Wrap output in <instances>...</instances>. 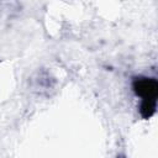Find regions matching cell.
<instances>
[{
	"instance_id": "obj_1",
	"label": "cell",
	"mask_w": 158,
	"mask_h": 158,
	"mask_svg": "<svg viewBox=\"0 0 158 158\" xmlns=\"http://www.w3.org/2000/svg\"><path fill=\"white\" fill-rule=\"evenodd\" d=\"M132 89L137 96L141 98L139 115L142 118L148 120L156 114L157 96H158V83L152 77H135L132 80Z\"/></svg>"
}]
</instances>
